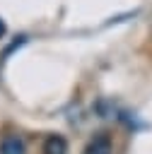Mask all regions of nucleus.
<instances>
[{
    "label": "nucleus",
    "mask_w": 152,
    "mask_h": 154,
    "mask_svg": "<svg viewBox=\"0 0 152 154\" xmlns=\"http://www.w3.org/2000/svg\"><path fill=\"white\" fill-rule=\"evenodd\" d=\"M111 152H113L111 137H109L106 132H99V135H94V137L87 142V147H84L82 154H111Z\"/></svg>",
    "instance_id": "nucleus-1"
},
{
    "label": "nucleus",
    "mask_w": 152,
    "mask_h": 154,
    "mask_svg": "<svg viewBox=\"0 0 152 154\" xmlns=\"http://www.w3.org/2000/svg\"><path fill=\"white\" fill-rule=\"evenodd\" d=\"M0 154H27V144L19 135H7L0 142Z\"/></svg>",
    "instance_id": "nucleus-2"
},
{
    "label": "nucleus",
    "mask_w": 152,
    "mask_h": 154,
    "mask_svg": "<svg viewBox=\"0 0 152 154\" xmlns=\"http://www.w3.org/2000/svg\"><path fill=\"white\" fill-rule=\"evenodd\" d=\"M41 154H68V140L63 135H48Z\"/></svg>",
    "instance_id": "nucleus-3"
},
{
    "label": "nucleus",
    "mask_w": 152,
    "mask_h": 154,
    "mask_svg": "<svg viewBox=\"0 0 152 154\" xmlns=\"http://www.w3.org/2000/svg\"><path fill=\"white\" fill-rule=\"evenodd\" d=\"M5 31H7V26H5V22H2V19H0V38H2V36H5Z\"/></svg>",
    "instance_id": "nucleus-4"
}]
</instances>
